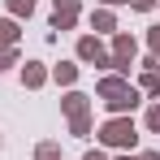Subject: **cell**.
Returning <instances> with one entry per match:
<instances>
[{
  "label": "cell",
  "mask_w": 160,
  "mask_h": 160,
  "mask_svg": "<svg viewBox=\"0 0 160 160\" xmlns=\"http://www.w3.org/2000/svg\"><path fill=\"white\" fill-rule=\"evenodd\" d=\"M26 82H30V87H39V82H43V69H35V65H30V69H26Z\"/></svg>",
  "instance_id": "obj_6"
},
{
  "label": "cell",
  "mask_w": 160,
  "mask_h": 160,
  "mask_svg": "<svg viewBox=\"0 0 160 160\" xmlns=\"http://www.w3.org/2000/svg\"><path fill=\"white\" fill-rule=\"evenodd\" d=\"M78 13V0H56V26H69Z\"/></svg>",
  "instance_id": "obj_2"
},
{
  "label": "cell",
  "mask_w": 160,
  "mask_h": 160,
  "mask_svg": "<svg viewBox=\"0 0 160 160\" xmlns=\"http://www.w3.org/2000/svg\"><path fill=\"white\" fill-rule=\"evenodd\" d=\"M130 4L134 9H152V0H130Z\"/></svg>",
  "instance_id": "obj_9"
},
{
  "label": "cell",
  "mask_w": 160,
  "mask_h": 160,
  "mask_svg": "<svg viewBox=\"0 0 160 160\" xmlns=\"http://www.w3.org/2000/svg\"><path fill=\"white\" fill-rule=\"evenodd\" d=\"M152 48H156V52H160V30H152Z\"/></svg>",
  "instance_id": "obj_10"
},
{
  "label": "cell",
  "mask_w": 160,
  "mask_h": 160,
  "mask_svg": "<svg viewBox=\"0 0 160 160\" xmlns=\"http://www.w3.org/2000/svg\"><path fill=\"white\" fill-rule=\"evenodd\" d=\"M87 160H104V156H100V152H87Z\"/></svg>",
  "instance_id": "obj_11"
},
{
  "label": "cell",
  "mask_w": 160,
  "mask_h": 160,
  "mask_svg": "<svg viewBox=\"0 0 160 160\" xmlns=\"http://www.w3.org/2000/svg\"><path fill=\"white\" fill-rule=\"evenodd\" d=\"M104 143H112V147L134 143V126H130V121H108V126H104Z\"/></svg>",
  "instance_id": "obj_1"
},
{
  "label": "cell",
  "mask_w": 160,
  "mask_h": 160,
  "mask_svg": "<svg viewBox=\"0 0 160 160\" xmlns=\"http://www.w3.org/2000/svg\"><path fill=\"white\" fill-rule=\"evenodd\" d=\"M35 9V0H13V13H30Z\"/></svg>",
  "instance_id": "obj_7"
},
{
  "label": "cell",
  "mask_w": 160,
  "mask_h": 160,
  "mask_svg": "<svg viewBox=\"0 0 160 160\" xmlns=\"http://www.w3.org/2000/svg\"><path fill=\"white\" fill-rule=\"evenodd\" d=\"M147 126H152V130H160V108H152V117H147Z\"/></svg>",
  "instance_id": "obj_8"
},
{
  "label": "cell",
  "mask_w": 160,
  "mask_h": 160,
  "mask_svg": "<svg viewBox=\"0 0 160 160\" xmlns=\"http://www.w3.org/2000/svg\"><path fill=\"white\" fill-rule=\"evenodd\" d=\"M13 35H18L13 22H0V43H13Z\"/></svg>",
  "instance_id": "obj_5"
},
{
  "label": "cell",
  "mask_w": 160,
  "mask_h": 160,
  "mask_svg": "<svg viewBox=\"0 0 160 160\" xmlns=\"http://www.w3.org/2000/svg\"><path fill=\"white\" fill-rule=\"evenodd\" d=\"M143 160H160V156H152V152H147V156H143Z\"/></svg>",
  "instance_id": "obj_12"
},
{
  "label": "cell",
  "mask_w": 160,
  "mask_h": 160,
  "mask_svg": "<svg viewBox=\"0 0 160 160\" xmlns=\"http://www.w3.org/2000/svg\"><path fill=\"white\" fill-rule=\"evenodd\" d=\"M130 56H134V39H126V35H121V39H117V61L126 65Z\"/></svg>",
  "instance_id": "obj_4"
},
{
  "label": "cell",
  "mask_w": 160,
  "mask_h": 160,
  "mask_svg": "<svg viewBox=\"0 0 160 160\" xmlns=\"http://www.w3.org/2000/svg\"><path fill=\"white\" fill-rule=\"evenodd\" d=\"M82 56H87V61H104V52H100V43H95V39H82V48H78Z\"/></svg>",
  "instance_id": "obj_3"
}]
</instances>
